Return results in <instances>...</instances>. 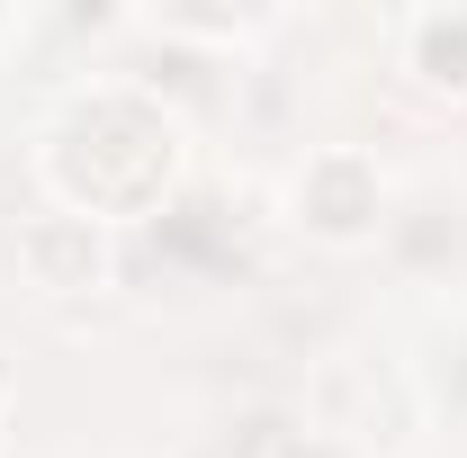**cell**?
<instances>
[{
  "label": "cell",
  "mask_w": 467,
  "mask_h": 458,
  "mask_svg": "<svg viewBox=\"0 0 467 458\" xmlns=\"http://www.w3.org/2000/svg\"><path fill=\"white\" fill-rule=\"evenodd\" d=\"M422 72L431 81H467V18H422Z\"/></svg>",
  "instance_id": "6da1fadb"
}]
</instances>
